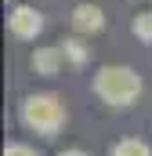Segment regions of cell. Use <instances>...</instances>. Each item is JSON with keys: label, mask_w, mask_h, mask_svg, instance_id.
<instances>
[{"label": "cell", "mask_w": 152, "mask_h": 156, "mask_svg": "<svg viewBox=\"0 0 152 156\" xmlns=\"http://www.w3.org/2000/svg\"><path fill=\"white\" fill-rule=\"evenodd\" d=\"M18 120H22L26 131H33L40 138H54L69 123V109L58 94H29L18 109Z\"/></svg>", "instance_id": "1"}, {"label": "cell", "mask_w": 152, "mask_h": 156, "mask_svg": "<svg viewBox=\"0 0 152 156\" xmlns=\"http://www.w3.org/2000/svg\"><path fill=\"white\" fill-rule=\"evenodd\" d=\"M94 94L112 109H130L141 94V76L130 66H102L94 73Z\"/></svg>", "instance_id": "2"}, {"label": "cell", "mask_w": 152, "mask_h": 156, "mask_svg": "<svg viewBox=\"0 0 152 156\" xmlns=\"http://www.w3.org/2000/svg\"><path fill=\"white\" fill-rule=\"evenodd\" d=\"M65 62H69V58H65V47H62V44L36 47V51H33V58H29V66H33V73H36V76H58V69H62Z\"/></svg>", "instance_id": "3"}, {"label": "cell", "mask_w": 152, "mask_h": 156, "mask_svg": "<svg viewBox=\"0 0 152 156\" xmlns=\"http://www.w3.org/2000/svg\"><path fill=\"white\" fill-rule=\"evenodd\" d=\"M7 29L18 40H33L40 29H43V15H40L36 7H15L11 18H7Z\"/></svg>", "instance_id": "4"}, {"label": "cell", "mask_w": 152, "mask_h": 156, "mask_svg": "<svg viewBox=\"0 0 152 156\" xmlns=\"http://www.w3.org/2000/svg\"><path fill=\"white\" fill-rule=\"evenodd\" d=\"M73 29L80 37L102 33V29H105V11H102L98 4H80V7H73Z\"/></svg>", "instance_id": "5"}, {"label": "cell", "mask_w": 152, "mask_h": 156, "mask_svg": "<svg viewBox=\"0 0 152 156\" xmlns=\"http://www.w3.org/2000/svg\"><path fill=\"white\" fill-rule=\"evenodd\" d=\"M109 156H152V149H149V142H141V138H119L109 149Z\"/></svg>", "instance_id": "6"}, {"label": "cell", "mask_w": 152, "mask_h": 156, "mask_svg": "<svg viewBox=\"0 0 152 156\" xmlns=\"http://www.w3.org/2000/svg\"><path fill=\"white\" fill-rule=\"evenodd\" d=\"M62 47H65V58H69L73 66H83V62L91 58V51H87V44H83V40H65Z\"/></svg>", "instance_id": "7"}, {"label": "cell", "mask_w": 152, "mask_h": 156, "mask_svg": "<svg viewBox=\"0 0 152 156\" xmlns=\"http://www.w3.org/2000/svg\"><path fill=\"white\" fill-rule=\"evenodd\" d=\"M134 33H138V40L152 44V11H141V15L134 18Z\"/></svg>", "instance_id": "8"}, {"label": "cell", "mask_w": 152, "mask_h": 156, "mask_svg": "<svg viewBox=\"0 0 152 156\" xmlns=\"http://www.w3.org/2000/svg\"><path fill=\"white\" fill-rule=\"evenodd\" d=\"M4 156H40L33 145H26V142H7L4 145Z\"/></svg>", "instance_id": "9"}, {"label": "cell", "mask_w": 152, "mask_h": 156, "mask_svg": "<svg viewBox=\"0 0 152 156\" xmlns=\"http://www.w3.org/2000/svg\"><path fill=\"white\" fill-rule=\"evenodd\" d=\"M58 156H87V153H83V149H62Z\"/></svg>", "instance_id": "10"}]
</instances>
